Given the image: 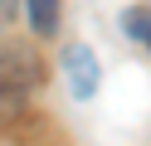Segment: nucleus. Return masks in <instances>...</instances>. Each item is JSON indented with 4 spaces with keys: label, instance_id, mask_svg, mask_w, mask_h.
Returning <instances> with one entry per match:
<instances>
[{
    "label": "nucleus",
    "instance_id": "4",
    "mask_svg": "<svg viewBox=\"0 0 151 146\" xmlns=\"http://www.w3.org/2000/svg\"><path fill=\"white\" fill-rule=\"evenodd\" d=\"M127 34L151 49V10H127Z\"/></svg>",
    "mask_w": 151,
    "mask_h": 146
},
{
    "label": "nucleus",
    "instance_id": "3",
    "mask_svg": "<svg viewBox=\"0 0 151 146\" xmlns=\"http://www.w3.org/2000/svg\"><path fill=\"white\" fill-rule=\"evenodd\" d=\"M24 5H29V29L34 34H44V39L59 34V0H24Z\"/></svg>",
    "mask_w": 151,
    "mask_h": 146
},
{
    "label": "nucleus",
    "instance_id": "5",
    "mask_svg": "<svg viewBox=\"0 0 151 146\" xmlns=\"http://www.w3.org/2000/svg\"><path fill=\"white\" fill-rule=\"evenodd\" d=\"M10 15H15V0H0V24H5Z\"/></svg>",
    "mask_w": 151,
    "mask_h": 146
},
{
    "label": "nucleus",
    "instance_id": "2",
    "mask_svg": "<svg viewBox=\"0 0 151 146\" xmlns=\"http://www.w3.org/2000/svg\"><path fill=\"white\" fill-rule=\"evenodd\" d=\"M63 73H68L73 97H83V102H88V97L98 93V83H102V68H98V58H93L88 44H73L68 54H63Z\"/></svg>",
    "mask_w": 151,
    "mask_h": 146
},
{
    "label": "nucleus",
    "instance_id": "1",
    "mask_svg": "<svg viewBox=\"0 0 151 146\" xmlns=\"http://www.w3.org/2000/svg\"><path fill=\"white\" fill-rule=\"evenodd\" d=\"M39 54L24 39H0V127L29 107L34 88H39Z\"/></svg>",
    "mask_w": 151,
    "mask_h": 146
}]
</instances>
